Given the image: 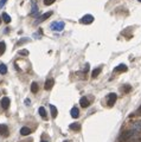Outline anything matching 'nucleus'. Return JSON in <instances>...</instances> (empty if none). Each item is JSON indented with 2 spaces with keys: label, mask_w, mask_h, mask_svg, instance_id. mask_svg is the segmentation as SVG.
Here are the masks:
<instances>
[{
  "label": "nucleus",
  "mask_w": 141,
  "mask_h": 142,
  "mask_svg": "<svg viewBox=\"0 0 141 142\" xmlns=\"http://www.w3.org/2000/svg\"><path fill=\"white\" fill-rule=\"evenodd\" d=\"M136 131L135 130H126L123 131L120 136H119V142H128L130 140H133V137L135 136Z\"/></svg>",
  "instance_id": "1"
},
{
  "label": "nucleus",
  "mask_w": 141,
  "mask_h": 142,
  "mask_svg": "<svg viewBox=\"0 0 141 142\" xmlns=\"http://www.w3.org/2000/svg\"><path fill=\"white\" fill-rule=\"evenodd\" d=\"M50 29L52 31H62L63 29H64V23L63 21H53V23L51 24Z\"/></svg>",
  "instance_id": "2"
},
{
  "label": "nucleus",
  "mask_w": 141,
  "mask_h": 142,
  "mask_svg": "<svg viewBox=\"0 0 141 142\" xmlns=\"http://www.w3.org/2000/svg\"><path fill=\"white\" fill-rule=\"evenodd\" d=\"M52 15V12H46V13H44L43 15H40V17H38L37 19L35 20V25H38V24L43 23L44 20H46L49 17H51Z\"/></svg>",
  "instance_id": "3"
},
{
  "label": "nucleus",
  "mask_w": 141,
  "mask_h": 142,
  "mask_svg": "<svg viewBox=\"0 0 141 142\" xmlns=\"http://www.w3.org/2000/svg\"><path fill=\"white\" fill-rule=\"evenodd\" d=\"M116 100H118V95L116 94H109L108 98H107V103H108L109 107H113L114 103L116 102Z\"/></svg>",
  "instance_id": "4"
},
{
  "label": "nucleus",
  "mask_w": 141,
  "mask_h": 142,
  "mask_svg": "<svg viewBox=\"0 0 141 142\" xmlns=\"http://www.w3.org/2000/svg\"><path fill=\"white\" fill-rule=\"evenodd\" d=\"M94 21V17L91 14H86L84 17H82V19H81V23L82 24H86V25H89Z\"/></svg>",
  "instance_id": "5"
},
{
  "label": "nucleus",
  "mask_w": 141,
  "mask_h": 142,
  "mask_svg": "<svg viewBox=\"0 0 141 142\" xmlns=\"http://www.w3.org/2000/svg\"><path fill=\"white\" fill-rule=\"evenodd\" d=\"M53 85H55V81L52 78H47L46 81H45V84H44V89L45 90H51V89L53 88Z\"/></svg>",
  "instance_id": "6"
},
{
  "label": "nucleus",
  "mask_w": 141,
  "mask_h": 142,
  "mask_svg": "<svg viewBox=\"0 0 141 142\" xmlns=\"http://www.w3.org/2000/svg\"><path fill=\"white\" fill-rule=\"evenodd\" d=\"M0 135L4 136V137L8 136V127L6 124H1V126H0Z\"/></svg>",
  "instance_id": "7"
},
{
  "label": "nucleus",
  "mask_w": 141,
  "mask_h": 142,
  "mask_svg": "<svg viewBox=\"0 0 141 142\" xmlns=\"http://www.w3.org/2000/svg\"><path fill=\"white\" fill-rule=\"evenodd\" d=\"M10 103H11V102H10V98H8V97H4V98L1 100V102H0L1 108H3V109H5V110H6V109H8Z\"/></svg>",
  "instance_id": "8"
},
{
  "label": "nucleus",
  "mask_w": 141,
  "mask_h": 142,
  "mask_svg": "<svg viewBox=\"0 0 141 142\" xmlns=\"http://www.w3.org/2000/svg\"><path fill=\"white\" fill-rule=\"evenodd\" d=\"M31 4H32V10H31V12H30V14L35 15L39 12V8H38V5H37V3H36V0H32Z\"/></svg>",
  "instance_id": "9"
},
{
  "label": "nucleus",
  "mask_w": 141,
  "mask_h": 142,
  "mask_svg": "<svg viewBox=\"0 0 141 142\" xmlns=\"http://www.w3.org/2000/svg\"><path fill=\"white\" fill-rule=\"evenodd\" d=\"M127 65H125V64H120V65H118L115 69H114V71L115 72H126L127 71Z\"/></svg>",
  "instance_id": "10"
},
{
  "label": "nucleus",
  "mask_w": 141,
  "mask_h": 142,
  "mask_svg": "<svg viewBox=\"0 0 141 142\" xmlns=\"http://www.w3.org/2000/svg\"><path fill=\"white\" fill-rule=\"evenodd\" d=\"M79 104H81V107H82V108H88L89 105H90V103H89L88 98H86V97H82V98L79 100Z\"/></svg>",
  "instance_id": "11"
},
{
  "label": "nucleus",
  "mask_w": 141,
  "mask_h": 142,
  "mask_svg": "<svg viewBox=\"0 0 141 142\" xmlns=\"http://www.w3.org/2000/svg\"><path fill=\"white\" fill-rule=\"evenodd\" d=\"M70 114H71V117H74V119H77L79 116V110H78V108H76L74 107L72 109L70 110Z\"/></svg>",
  "instance_id": "12"
},
{
  "label": "nucleus",
  "mask_w": 141,
  "mask_h": 142,
  "mask_svg": "<svg viewBox=\"0 0 141 142\" xmlns=\"http://www.w3.org/2000/svg\"><path fill=\"white\" fill-rule=\"evenodd\" d=\"M50 111H51V116H52L53 119H56V117H57L58 111H57V108H56L53 104H50Z\"/></svg>",
  "instance_id": "13"
},
{
  "label": "nucleus",
  "mask_w": 141,
  "mask_h": 142,
  "mask_svg": "<svg viewBox=\"0 0 141 142\" xmlns=\"http://www.w3.org/2000/svg\"><path fill=\"white\" fill-rule=\"evenodd\" d=\"M20 134L23 135V136H26V135L31 134V130H30V128H27V127H23L20 129Z\"/></svg>",
  "instance_id": "14"
},
{
  "label": "nucleus",
  "mask_w": 141,
  "mask_h": 142,
  "mask_svg": "<svg viewBox=\"0 0 141 142\" xmlns=\"http://www.w3.org/2000/svg\"><path fill=\"white\" fill-rule=\"evenodd\" d=\"M70 129L71 130H75V131H77L81 129V124L79 123H71L70 124Z\"/></svg>",
  "instance_id": "15"
},
{
  "label": "nucleus",
  "mask_w": 141,
  "mask_h": 142,
  "mask_svg": "<svg viewBox=\"0 0 141 142\" xmlns=\"http://www.w3.org/2000/svg\"><path fill=\"white\" fill-rule=\"evenodd\" d=\"M1 19L4 20L6 24H8L10 21H11V17H10L7 13H3V15H1Z\"/></svg>",
  "instance_id": "16"
},
{
  "label": "nucleus",
  "mask_w": 141,
  "mask_h": 142,
  "mask_svg": "<svg viewBox=\"0 0 141 142\" xmlns=\"http://www.w3.org/2000/svg\"><path fill=\"white\" fill-rule=\"evenodd\" d=\"M38 111H39V115L43 117V119H46V111H45V108L44 107H40L38 109Z\"/></svg>",
  "instance_id": "17"
},
{
  "label": "nucleus",
  "mask_w": 141,
  "mask_h": 142,
  "mask_svg": "<svg viewBox=\"0 0 141 142\" xmlns=\"http://www.w3.org/2000/svg\"><path fill=\"white\" fill-rule=\"evenodd\" d=\"M31 91L33 92V94H37V92H38V84H37L36 82H33L31 84Z\"/></svg>",
  "instance_id": "18"
},
{
  "label": "nucleus",
  "mask_w": 141,
  "mask_h": 142,
  "mask_svg": "<svg viewBox=\"0 0 141 142\" xmlns=\"http://www.w3.org/2000/svg\"><path fill=\"white\" fill-rule=\"evenodd\" d=\"M101 70H102L101 68H96V69L93 71V73H91V75H93V77H94V78H95V77H97L98 75L101 73Z\"/></svg>",
  "instance_id": "19"
},
{
  "label": "nucleus",
  "mask_w": 141,
  "mask_h": 142,
  "mask_svg": "<svg viewBox=\"0 0 141 142\" xmlns=\"http://www.w3.org/2000/svg\"><path fill=\"white\" fill-rule=\"evenodd\" d=\"M6 50V44L4 42H0V54H3Z\"/></svg>",
  "instance_id": "20"
},
{
  "label": "nucleus",
  "mask_w": 141,
  "mask_h": 142,
  "mask_svg": "<svg viewBox=\"0 0 141 142\" xmlns=\"http://www.w3.org/2000/svg\"><path fill=\"white\" fill-rule=\"evenodd\" d=\"M6 72H7V68H6V65H5V64H0V73L5 75Z\"/></svg>",
  "instance_id": "21"
},
{
  "label": "nucleus",
  "mask_w": 141,
  "mask_h": 142,
  "mask_svg": "<svg viewBox=\"0 0 141 142\" xmlns=\"http://www.w3.org/2000/svg\"><path fill=\"white\" fill-rule=\"evenodd\" d=\"M55 3V0H44V5H46V6H50Z\"/></svg>",
  "instance_id": "22"
},
{
  "label": "nucleus",
  "mask_w": 141,
  "mask_h": 142,
  "mask_svg": "<svg viewBox=\"0 0 141 142\" xmlns=\"http://www.w3.org/2000/svg\"><path fill=\"white\" fill-rule=\"evenodd\" d=\"M18 53H19L20 56H27V54H29V51H27V50H20Z\"/></svg>",
  "instance_id": "23"
},
{
  "label": "nucleus",
  "mask_w": 141,
  "mask_h": 142,
  "mask_svg": "<svg viewBox=\"0 0 141 142\" xmlns=\"http://www.w3.org/2000/svg\"><path fill=\"white\" fill-rule=\"evenodd\" d=\"M130 89H132V88H130L129 85H126L125 88H122V90H123L125 92H129V91H130Z\"/></svg>",
  "instance_id": "24"
},
{
  "label": "nucleus",
  "mask_w": 141,
  "mask_h": 142,
  "mask_svg": "<svg viewBox=\"0 0 141 142\" xmlns=\"http://www.w3.org/2000/svg\"><path fill=\"white\" fill-rule=\"evenodd\" d=\"M7 3V0H0V8L4 7V5Z\"/></svg>",
  "instance_id": "25"
},
{
  "label": "nucleus",
  "mask_w": 141,
  "mask_h": 142,
  "mask_svg": "<svg viewBox=\"0 0 141 142\" xmlns=\"http://www.w3.org/2000/svg\"><path fill=\"white\" fill-rule=\"evenodd\" d=\"M89 70V64H86V68H84V72H87Z\"/></svg>",
  "instance_id": "26"
},
{
  "label": "nucleus",
  "mask_w": 141,
  "mask_h": 142,
  "mask_svg": "<svg viewBox=\"0 0 141 142\" xmlns=\"http://www.w3.org/2000/svg\"><path fill=\"white\" fill-rule=\"evenodd\" d=\"M133 142H141V137H137V138H135Z\"/></svg>",
  "instance_id": "27"
},
{
  "label": "nucleus",
  "mask_w": 141,
  "mask_h": 142,
  "mask_svg": "<svg viewBox=\"0 0 141 142\" xmlns=\"http://www.w3.org/2000/svg\"><path fill=\"white\" fill-rule=\"evenodd\" d=\"M25 103H26V104H27V105H29V104L31 103V101L29 100V98H26V100H25Z\"/></svg>",
  "instance_id": "28"
},
{
  "label": "nucleus",
  "mask_w": 141,
  "mask_h": 142,
  "mask_svg": "<svg viewBox=\"0 0 141 142\" xmlns=\"http://www.w3.org/2000/svg\"><path fill=\"white\" fill-rule=\"evenodd\" d=\"M137 114H139V115H141V105L139 107V109H137Z\"/></svg>",
  "instance_id": "29"
},
{
  "label": "nucleus",
  "mask_w": 141,
  "mask_h": 142,
  "mask_svg": "<svg viewBox=\"0 0 141 142\" xmlns=\"http://www.w3.org/2000/svg\"><path fill=\"white\" fill-rule=\"evenodd\" d=\"M0 23H1V18H0Z\"/></svg>",
  "instance_id": "30"
},
{
  "label": "nucleus",
  "mask_w": 141,
  "mask_h": 142,
  "mask_svg": "<svg viewBox=\"0 0 141 142\" xmlns=\"http://www.w3.org/2000/svg\"><path fill=\"white\" fill-rule=\"evenodd\" d=\"M42 142H47V141H42Z\"/></svg>",
  "instance_id": "31"
},
{
  "label": "nucleus",
  "mask_w": 141,
  "mask_h": 142,
  "mask_svg": "<svg viewBox=\"0 0 141 142\" xmlns=\"http://www.w3.org/2000/svg\"><path fill=\"white\" fill-rule=\"evenodd\" d=\"M137 1H140V3H141V0H137Z\"/></svg>",
  "instance_id": "32"
},
{
  "label": "nucleus",
  "mask_w": 141,
  "mask_h": 142,
  "mask_svg": "<svg viewBox=\"0 0 141 142\" xmlns=\"http://www.w3.org/2000/svg\"><path fill=\"white\" fill-rule=\"evenodd\" d=\"M64 142H69V141H64Z\"/></svg>",
  "instance_id": "33"
}]
</instances>
